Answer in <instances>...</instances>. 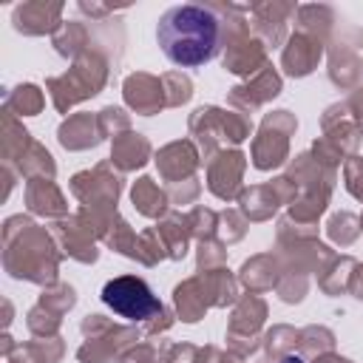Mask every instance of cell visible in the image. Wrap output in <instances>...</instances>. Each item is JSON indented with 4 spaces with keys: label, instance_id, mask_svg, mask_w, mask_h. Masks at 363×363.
<instances>
[{
    "label": "cell",
    "instance_id": "1",
    "mask_svg": "<svg viewBox=\"0 0 363 363\" xmlns=\"http://www.w3.org/2000/svg\"><path fill=\"white\" fill-rule=\"evenodd\" d=\"M156 40L162 54L182 68H199L218 54L221 23L207 6L182 3L159 17Z\"/></svg>",
    "mask_w": 363,
    "mask_h": 363
},
{
    "label": "cell",
    "instance_id": "2",
    "mask_svg": "<svg viewBox=\"0 0 363 363\" xmlns=\"http://www.w3.org/2000/svg\"><path fill=\"white\" fill-rule=\"evenodd\" d=\"M102 303L116 312L122 320H150L162 315V301L153 295L147 281L136 275H119L111 278L102 286Z\"/></svg>",
    "mask_w": 363,
    "mask_h": 363
}]
</instances>
